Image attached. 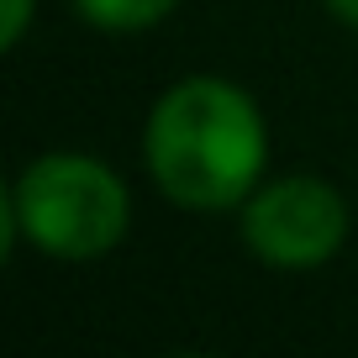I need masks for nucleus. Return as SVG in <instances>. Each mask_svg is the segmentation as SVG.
Returning a JSON list of instances; mask_svg holds the SVG:
<instances>
[{"instance_id": "nucleus-1", "label": "nucleus", "mask_w": 358, "mask_h": 358, "mask_svg": "<svg viewBox=\"0 0 358 358\" xmlns=\"http://www.w3.org/2000/svg\"><path fill=\"white\" fill-rule=\"evenodd\" d=\"M143 164L164 201L185 211H237L264 185L268 122L243 85L190 74L148 111Z\"/></svg>"}, {"instance_id": "nucleus-2", "label": "nucleus", "mask_w": 358, "mask_h": 358, "mask_svg": "<svg viewBox=\"0 0 358 358\" xmlns=\"http://www.w3.org/2000/svg\"><path fill=\"white\" fill-rule=\"evenodd\" d=\"M127 227H132L127 179L95 153L53 148V153H37L11 179L0 253L27 243L48 258L85 264V258H101L111 248H122Z\"/></svg>"}, {"instance_id": "nucleus-3", "label": "nucleus", "mask_w": 358, "mask_h": 358, "mask_svg": "<svg viewBox=\"0 0 358 358\" xmlns=\"http://www.w3.org/2000/svg\"><path fill=\"white\" fill-rule=\"evenodd\" d=\"M237 232L268 268H322L348 243V201L322 174H285L237 206Z\"/></svg>"}, {"instance_id": "nucleus-4", "label": "nucleus", "mask_w": 358, "mask_h": 358, "mask_svg": "<svg viewBox=\"0 0 358 358\" xmlns=\"http://www.w3.org/2000/svg\"><path fill=\"white\" fill-rule=\"evenodd\" d=\"M69 6L85 27L127 37V32H153L158 22H169L179 0H69Z\"/></svg>"}, {"instance_id": "nucleus-5", "label": "nucleus", "mask_w": 358, "mask_h": 358, "mask_svg": "<svg viewBox=\"0 0 358 358\" xmlns=\"http://www.w3.org/2000/svg\"><path fill=\"white\" fill-rule=\"evenodd\" d=\"M27 27H32V0H6V6H0V48L11 53L27 37Z\"/></svg>"}, {"instance_id": "nucleus-6", "label": "nucleus", "mask_w": 358, "mask_h": 358, "mask_svg": "<svg viewBox=\"0 0 358 358\" xmlns=\"http://www.w3.org/2000/svg\"><path fill=\"white\" fill-rule=\"evenodd\" d=\"M322 6H327L332 22H343L348 32H358V0H322Z\"/></svg>"}]
</instances>
